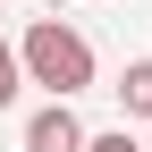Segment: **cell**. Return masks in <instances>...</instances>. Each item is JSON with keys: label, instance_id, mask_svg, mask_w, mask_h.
Masks as SVG:
<instances>
[{"label": "cell", "instance_id": "1", "mask_svg": "<svg viewBox=\"0 0 152 152\" xmlns=\"http://www.w3.org/2000/svg\"><path fill=\"white\" fill-rule=\"evenodd\" d=\"M17 59H26V85H42L51 102H76V93H93V42L68 26V17H34L26 34H17Z\"/></svg>", "mask_w": 152, "mask_h": 152}, {"label": "cell", "instance_id": "2", "mask_svg": "<svg viewBox=\"0 0 152 152\" xmlns=\"http://www.w3.org/2000/svg\"><path fill=\"white\" fill-rule=\"evenodd\" d=\"M85 144H93V135H85V118H76L68 102H42V110L26 118V152H85Z\"/></svg>", "mask_w": 152, "mask_h": 152}, {"label": "cell", "instance_id": "4", "mask_svg": "<svg viewBox=\"0 0 152 152\" xmlns=\"http://www.w3.org/2000/svg\"><path fill=\"white\" fill-rule=\"evenodd\" d=\"M17 93H26V59H17V42L0 34V110H9Z\"/></svg>", "mask_w": 152, "mask_h": 152}, {"label": "cell", "instance_id": "3", "mask_svg": "<svg viewBox=\"0 0 152 152\" xmlns=\"http://www.w3.org/2000/svg\"><path fill=\"white\" fill-rule=\"evenodd\" d=\"M118 102H127V118H152V59H127V76H118Z\"/></svg>", "mask_w": 152, "mask_h": 152}, {"label": "cell", "instance_id": "5", "mask_svg": "<svg viewBox=\"0 0 152 152\" xmlns=\"http://www.w3.org/2000/svg\"><path fill=\"white\" fill-rule=\"evenodd\" d=\"M85 152H144V144H135V135H127V127H102V135H93Z\"/></svg>", "mask_w": 152, "mask_h": 152}]
</instances>
